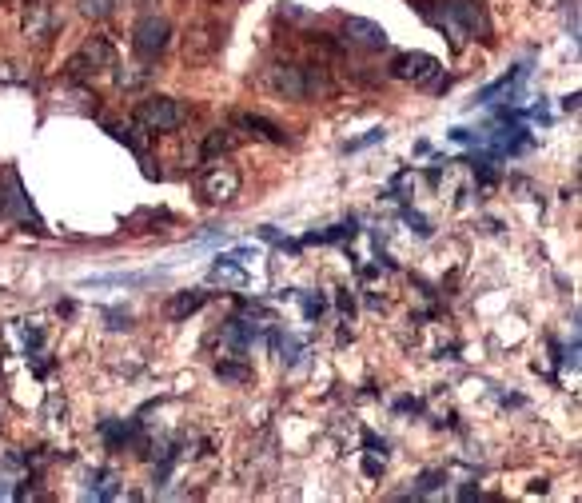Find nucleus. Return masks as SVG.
<instances>
[{"instance_id":"f257e3e1","label":"nucleus","mask_w":582,"mask_h":503,"mask_svg":"<svg viewBox=\"0 0 582 503\" xmlns=\"http://www.w3.org/2000/svg\"><path fill=\"white\" fill-rule=\"evenodd\" d=\"M136 120H140L148 132H172V128H180L184 112H180V104H176L172 96H148V100H140Z\"/></svg>"},{"instance_id":"f03ea898","label":"nucleus","mask_w":582,"mask_h":503,"mask_svg":"<svg viewBox=\"0 0 582 503\" xmlns=\"http://www.w3.org/2000/svg\"><path fill=\"white\" fill-rule=\"evenodd\" d=\"M447 24L455 32V40L463 36H487V16L479 0H451L447 4Z\"/></svg>"},{"instance_id":"7ed1b4c3","label":"nucleus","mask_w":582,"mask_h":503,"mask_svg":"<svg viewBox=\"0 0 582 503\" xmlns=\"http://www.w3.org/2000/svg\"><path fill=\"white\" fill-rule=\"evenodd\" d=\"M168 40H172V24H168L164 16H144V20L136 24V52H140V56L156 60V56L168 48Z\"/></svg>"},{"instance_id":"20e7f679","label":"nucleus","mask_w":582,"mask_h":503,"mask_svg":"<svg viewBox=\"0 0 582 503\" xmlns=\"http://www.w3.org/2000/svg\"><path fill=\"white\" fill-rule=\"evenodd\" d=\"M391 72H395L399 80H411V84H431L435 72H439V60L427 56V52H403V56H395Z\"/></svg>"},{"instance_id":"39448f33","label":"nucleus","mask_w":582,"mask_h":503,"mask_svg":"<svg viewBox=\"0 0 582 503\" xmlns=\"http://www.w3.org/2000/svg\"><path fill=\"white\" fill-rule=\"evenodd\" d=\"M264 80H268V88H272L276 96H284V100H303V96H307V84H303V68H299V64H272V68L264 72Z\"/></svg>"},{"instance_id":"423d86ee","label":"nucleus","mask_w":582,"mask_h":503,"mask_svg":"<svg viewBox=\"0 0 582 503\" xmlns=\"http://www.w3.org/2000/svg\"><path fill=\"white\" fill-rule=\"evenodd\" d=\"M112 64V44L104 40V36H96V40H88L72 60H68V72L72 76H88V72H100V68H108Z\"/></svg>"},{"instance_id":"0eeeda50","label":"nucleus","mask_w":582,"mask_h":503,"mask_svg":"<svg viewBox=\"0 0 582 503\" xmlns=\"http://www.w3.org/2000/svg\"><path fill=\"white\" fill-rule=\"evenodd\" d=\"M200 192H204V200H212V204H228V200H236V192H240V176H236L232 168H208L204 180H200Z\"/></svg>"},{"instance_id":"6e6552de","label":"nucleus","mask_w":582,"mask_h":503,"mask_svg":"<svg viewBox=\"0 0 582 503\" xmlns=\"http://www.w3.org/2000/svg\"><path fill=\"white\" fill-rule=\"evenodd\" d=\"M343 32H347L355 44H363V48H387V28H383V24H375V20L347 16V20H343Z\"/></svg>"},{"instance_id":"1a4fd4ad","label":"nucleus","mask_w":582,"mask_h":503,"mask_svg":"<svg viewBox=\"0 0 582 503\" xmlns=\"http://www.w3.org/2000/svg\"><path fill=\"white\" fill-rule=\"evenodd\" d=\"M236 124H240V128H248V132H256V136H264V140H272V144H284V132H280L272 120H264V116L244 112V116H236Z\"/></svg>"},{"instance_id":"9d476101","label":"nucleus","mask_w":582,"mask_h":503,"mask_svg":"<svg viewBox=\"0 0 582 503\" xmlns=\"http://www.w3.org/2000/svg\"><path fill=\"white\" fill-rule=\"evenodd\" d=\"M204 304H208V292H200V288H196V292H184V296H176V300L168 304V316H172V320H184V316L200 312Z\"/></svg>"},{"instance_id":"9b49d317","label":"nucleus","mask_w":582,"mask_h":503,"mask_svg":"<svg viewBox=\"0 0 582 503\" xmlns=\"http://www.w3.org/2000/svg\"><path fill=\"white\" fill-rule=\"evenodd\" d=\"M224 340H228L236 352H244V348L256 340V328H252V324H244V320H228V328H224Z\"/></svg>"},{"instance_id":"f8f14e48","label":"nucleus","mask_w":582,"mask_h":503,"mask_svg":"<svg viewBox=\"0 0 582 503\" xmlns=\"http://www.w3.org/2000/svg\"><path fill=\"white\" fill-rule=\"evenodd\" d=\"M212 280H220V284H244L248 276H244V268H236V264L224 256V260L212 268Z\"/></svg>"},{"instance_id":"ddd939ff","label":"nucleus","mask_w":582,"mask_h":503,"mask_svg":"<svg viewBox=\"0 0 582 503\" xmlns=\"http://www.w3.org/2000/svg\"><path fill=\"white\" fill-rule=\"evenodd\" d=\"M232 148H236V136H232V132H212L208 144H204V156L212 160L216 152H232Z\"/></svg>"},{"instance_id":"4468645a","label":"nucleus","mask_w":582,"mask_h":503,"mask_svg":"<svg viewBox=\"0 0 582 503\" xmlns=\"http://www.w3.org/2000/svg\"><path fill=\"white\" fill-rule=\"evenodd\" d=\"M112 8H116V0H80V12H84L88 20H104Z\"/></svg>"},{"instance_id":"2eb2a0df","label":"nucleus","mask_w":582,"mask_h":503,"mask_svg":"<svg viewBox=\"0 0 582 503\" xmlns=\"http://www.w3.org/2000/svg\"><path fill=\"white\" fill-rule=\"evenodd\" d=\"M144 80H148V68H132V72H120V76H116L120 88H140Z\"/></svg>"},{"instance_id":"dca6fc26","label":"nucleus","mask_w":582,"mask_h":503,"mask_svg":"<svg viewBox=\"0 0 582 503\" xmlns=\"http://www.w3.org/2000/svg\"><path fill=\"white\" fill-rule=\"evenodd\" d=\"M216 376L236 380V384H248V380H252V372H248V368H236V364H220V368H216Z\"/></svg>"},{"instance_id":"f3484780","label":"nucleus","mask_w":582,"mask_h":503,"mask_svg":"<svg viewBox=\"0 0 582 503\" xmlns=\"http://www.w3.org/2000/svg\"><path fill=\"white\" fill-rule=\"evenodd\" d=\"M24 32H28V36L44 32V8H40V4H32V16H24Z\"/></svg>"},{"instance_id":"a211bd4d","label":"nucleus","mask_w":582,"mask_h":503,"mask_svg":"<svg viewBox=\"0 0 582 503\" xmlns=\"http://www.w3.org/2000/svg\"><path fill=\"white\" fill-rule=\"evenodd\" d=\"M383 136H387V132H383V128H371V132H367V136H363V140H351V144H347V148H367V144H375V140H383Z\"/></svg>"},{"instance_id":"6ab92c4d","label":"nucleus","mask_w":582,"mask_h":503,"mask_svg":"<svg viewBox=\"0 0 582 503\" xmlns=\"http://www.w3.org/2000/svg\"><path fill=\"white\" fill-rule=\"evenodd\" d=\"M303 312H307V316H319V312H323V296H307V300H303Z\"/></svg>"}]
</instances>
